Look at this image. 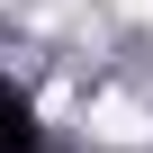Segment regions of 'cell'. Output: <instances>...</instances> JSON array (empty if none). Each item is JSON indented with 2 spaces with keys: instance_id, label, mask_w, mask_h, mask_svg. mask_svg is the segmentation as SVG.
Listing matches in <instances>:
<instances>
[{
  "instance_id": "1",
  "label": "cell",
  "mask_w": 153,
  "mask_h": 153,
  "mask_svg": "<svg viewBox=\"0 0 153 153\" xmlns=\"http://www.w3.org/2000/svg\"><path fill=\"white\" fill-rule=\"evenodd\" d=\"M90 135H108V144H144L153 117H144L135 99H90Z\"/></svg>"
},
{
  "instance_id": "2",
  "label": "cell",
  "mask_w": 153,
  "mask_h": 153,
  "mask_svg": "<svg viewBox=\"0 0 153 153\" xmlns=\"http://www.w3.org/2000/svg\"><path fill=\"white\" fill-rule=\"evenodd\" d=\"M117 9H126V18H153V0H117Z\"/></svg>"
}]
</instances>
